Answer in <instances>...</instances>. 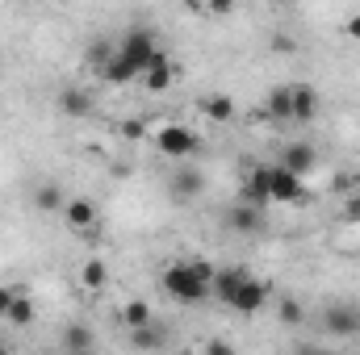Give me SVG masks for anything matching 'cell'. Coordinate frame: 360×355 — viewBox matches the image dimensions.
<instances>
[{"instance_id":"ba28073f","label":"cell","mask_w":360,"mask_h":355,"mask_svg":"<svg viewBox=\"0 0 360 355\" xmlns=\"http://www.w3.org/2000/svg\"><path fill=\"white\" fill-rule=\"evenodd\" d=\"M63 222H68V230L84 234V230L96 226V205H92L89 196H72V201H63Z\"/></svg>"},{"instance_id":"603a6c76","label":"cell","mask_w":360,"mask_h":355,"mask_svg":"<svg viewBox=\"0 0 360 355\" xmlns=\"http://www.w3.org/2000/svg\"><path fill=\"white\" fill-rule=\"evenodd\" d=\"M63 347H68V351H89V347H96V335H92L89 326L72 322V326L63 330Z\"/></svg>"},{"instance_id":"3957f363","label":"cell","mask_w":360,"mask_h":355,"mask_svg":"<svg viewBox=\"0 0 360 355\" xmlns=\"http://www.w3.org/2000/svg\"><path fill=\"white\" fill-rule=\"evenodd\" d=\"M155 51H160V42H155V34H151L147 25L126 29V34H122V42H117V59H126L139 76L147 72V63L155 59Z\"/></svg>"},{"instance_id":"5bb4252c","label":"cell","mask_w":360,"mask_h":355,"mask_svg":"<svg viewBox=\"0 0 360 355\" xmlns=\"http://www.w3.org/2000/svg\"><path fill=\"white\" fill-rule=\"evenodd\" d=\"M210 121H218V126H226V121H235V100L226 96V92H210V96H201V105H197Z\"/></svg>"},{"instance_id":"44dd1931","label":"cell","mask_w":360,"mask_h":355,"mask_svg":"<svg viewBox=\"0 0 360 355\" xmlns=\"http://www.w3.org/2000/svg\"><path fill=\"white\" fill-rule=\"evenodd\" d=\"M130 343H134V347H143V351H155V347H164L168 339H164V330H160V326H155V318H151L147 326H134V330H130Z\"/></svg>"},{"instance_id":"836d02e7","label":"cell","mask_w":360,"mask_h":355,"mask_svg":"<svg viewBox=\"0 0 360 355\" xmlns=\"http://www.w3.org/2000/svg\"><path fill=\"white\" fill-rule=\"evenodd\" d=\"M269 4H293V0H269Z\"/></svg>"},{"instance_id":"277c9868","label":"cell","mask_w":360,"mask_h":355,"mask_svg":"<svg viewBox=\"0 0 360 355\" xmlns=\"http://www.w3.org/2000/svg\"><path fill=\"white\" fill-rule=\"evenodd\" d=\"M269 293H272V284L269 280H260V276H243V284L231 293V301H226V309L231 314H239V318H256L264 305H269Z\"/></svg>"},{"instance_id":"e0dca14e","label":"cell","mask_w":360,"mask_h":355,"mask_svg":"<svg viewBox=\"0 0 360 355\" xmlns=\"http://www.w3.org/2000/svg\"><path fill=\"white\" fill-rule=\"evenodd\" d=\"M96 76H101L105 84H113V88H122V84H134V80H139V72H134L126 59H117V51H113V59H109Z\"/></svg>"},{"instance_id":"5b68a950","label":"cell","mask_w":360,"mask_h":355,"mask_svg":"<svg viewBox=\"0 0 360 355\" xmlns=\"http://www.w3.org/2000/svg\"><path fill=\"white\" fill-rule=\"evenodd\" d=\"M269 201L272 205H302L306 201V176L289 172L285 163H269Z\"/></svg>"},{"instance_id":"9c48e42d","label":"cell","mask_w":360,"mask_h":355,"mask_svg":"<svg viewBox=\"0 0 360 355\" xmlns=\"http://www.w3.org/2000/svg\"><path fill=\"white\" fill-rule=\"evenodd\" d=\"M276 163H285L289 172L306 176V172H314V168H319V151H314L310 142H289V147L281 151V159H276Z\"/></svg>"},{"instance_id":"cb8c5ba5","label":"cell","mask_w":360,"mask_h":355,"mask_svg":"<svg viewBox=\"0 0 360 355\" xmlns=\"http://www.w3.org/2000/svg\"><path fill=\"white\" fill-rule=\"evenodd\" d=\"M34 205H38L42 213L63 209V192H59V184H38V188H34Z\"/></svg>"},{"instance_id":"30bf717a","label":"cell","mask_w":360,"mask_h":355,"mask_svg":"<svg viewBox=\"0 0 360 355\" xmlns=\"http://www.w3.org/2000/svg\"><path fill=\"white\" fill-rule=\"evenodd\" d=\"M239 201H248V205H269V163L248 168L243 188H239Z\"/></svg>"},{"instance_id":"7c38bea8","label":"cell","mask_w":360,"mask_h":355,"mask_svg":"<svg viewBox=\"0 0 360 355\" xmlns=\"http://www.w3.org/2000/svg\"><path fill=\"white\" fill-rule=\"evenodd\" d=\"M243 276H248V267H239V264H235V267H214V284H210V297L226 305V301H231V293L243 284Z\"/></svg>"},{"instance_id":"83f0119b","label":"cell","mask_w":360,"mask_h":355,"mask_svg":"<svg viewBox=\"0 0 360 355\" xmlns=\"http://www.w3.org/2000/svg\"><path fill=\"white\" fill-rule=\"evenodd\" d=\"M344 222L348 226H360V188H352L348 201H344Z\"/></svg>"},{"instance_id":"8fae6325","label":"cell","mask_w":360,"mask_h":355,"mask_svg":"<svg viewBox=\"0 0 360 355\" xmlns=\"http://www.w3.org/2000/svg\"><path fill=\"white\" fill-rule=\"evenodd\" d=\"M319 109H323V96L314 84H293V121H314L319 117Z\"/></svg>"},{"instance_id":"7a4b0ae2","label":"cell","mask_w":360,"mask_h":355,"mask_svg":"<svg viewBox=\"0 0 360 355\" xmlns=\"http://www.w3.org/2000/svg\"><path fill=\"white\" fill-rule=\"evenodd\" d=\"M151 147H155L164 159H188V155L201 147V138H197L184 121H164V126L151 134Z\"/></svg>"},{"instance_id":"8992f818","label":"cell","mask_w":360,"mask_h":355,"mask_svg":"<svg viewBox=\"0 0 360 355\" xmlns=\"http://www.w3.org/2000/svg\"><path fill=\"white\" fill-rule=\"evenodd\" d=\"M176 76H180L176 63H172V59H168V51L160 46V51H155V59L147 63V72H143L139 80H143V88L151 92V96H164V92L176 84Z\"/></svg>"},{"instance_id":"1f68e13d","label":"cell","mask_w":360,"mask_h":355,"mask_svg":"<svg viewBox=\"0 0 360 355\" xmlns=\"http://www.w3.org/2000/svg\"><path fill=\"white\" fill-rule=\"evenodd\" d=\"M272 51H293V38H281V34H276V38H272Z\"/></svg>"},{"instance_id":"4dcf8cb0","label":"cell","mask_w":360,"mask_h":355,"mask_svg":"<svg viewBox=\"0 0 360 355\" xmlns=\"http://www.w3.org/2000/svg\"><path fill=\"white\" fill-rule=\"evenodd\" d=\"M344 34H348L352 42H360V13H356V17H348V21H344Z\"/></svg>"},{"instance_id":"6da1fadb","label":"cell","mask_w":360,"mask_h":355,"mask_svg":"<svg viewBox=\"0 0 360 355\" xmlns=\"http://www.w3.org/2000/svg\"><path fill=\"white\" fill-rule=\"evenodd\" d=\"M164 293L180 301V305H201L210 301V284H214V264H201V260H176V264L164 267L160 276Z\"/></svg>"},{"instance_id":"2e32d148","label":"cell","mask_w":360,"mask_h":355,"mask_svg":"<svg viewBox=\"0 0 360 355\" xmlns=\"http://www.w3.org/2000/svg\"><path fill=\"white\" fill-rule=\"evenodd\" d=\"M272 121H293V84H276L269 88V100H264Z\"/></svg>"},{"instance_id":"d4e9b609","label":"cell","mask_w":360,"mask_h":355,"mask_svg":"<svg viewBox=\"0 0 360 355\" xmlns=\"http://www.w3.org/2000/svg\"><path fill=\"white\" fill-rule=\"evenodd\" d=\"M113 51H117V46H113L109 38H92L89 51H84V59H89V67H96V72H101V67L113 59Z\"/></svg>"},{"instance_id":"484cf974","label":"cell","mask_w":360,"mask_h":355,"mask_svg":"<svg viewBox=\"0 0 360 355\" xmlns=\"http://www.w3.org/2000/svg\"><path fill=\"white\" fill-rule=\"evenodd\" d=\"M276 318H281L285 326H302V318H306V314H302V305H297L293 297H281V305H276Z\"/></svg>"},{"instance_id":"4316f807","label":"cell","mask_w":360,"mask_h":355,"mask_svg":"<svg viewBox=\"0 0 360 355\" xmlns=\"http://www.w3.org/2000/svg\"><path fill=\"white\" fill-rule=\"evenodd\" d=\"M117 134H122L126 142H143V138H147V121H143V117H126V121L117 126Z\"/></svg>"},{"instance_id":"d6986e66","label":"cell","mask_w":360,"mask_h":355,"mask_svg":"<svg viewBox=\"0 0 360 355\" xmlns=\"http://www.w3.org/2000/svg\"><path fill=\"white\" fill-rule=\"evenodd\" d=\"M34 318H38L34 301H30L21 288H17V293H13V305H8V318H4V322H8V326H34Z\"/></svg>"},{"instance_id":"9a60e30c","label":"cell","mask_w":360,"mask_h":355,"mask_svg":"<svg viewBox=\"0 0 360 355\" xmlns=\"http://www.w3.org/2000/svg\"><path fill=\"white\" fill-rule=\"evenodd\" d=\"M226 222H231V230H235V234H256L264 217H260V205H248V201H239V205L226 213Z\"/></svg>"},{"instance_id":"f1b7e54d","label":"cell","mask_w":360,"mask_h":355,"mask_svg":"<svg viewBox=\"0 0 360 355\" xmlns=\"http://www.w3.org/2000/svg\"><path fill=\"white\" fill-rule=\"evenodd\" d=\"M235 8H239V0H210V17H226Z\"/></svg>"},{"instance_id":"f546056e","label":"cell","mask_w":360,"mask_h":355,"mask_svg":"<svg viewBox=\"0 0 360 355\" xmlns=\"http://www.w3.org/2000/svg\"><path fill=\"white\" fill-rule=\"evenodd\" d=\"M13 293H17V288H8V284H0V322L8 318V305H13Z\"/></svg>"},{"instance_id":"4fadbf2b","label":"cell","mask_w":360,"mask_h":355,"mask_svg":"<svg viewBox=\"0 0 360 355\" xmlns=\"http://www.w3.org/2000/svg\"><path fill=\"white\" fill-rule=\"evenodd\" d=\"M59 113L72 121H84L92 113V92L89 88H63L59 92Z\"/></svg>"},{"instance_id":"d6a6232c","label":"cell","mask_w":360,"mask_h":355,"mask_svg":"<svg viewBox=\"0 0 360 355\" xmlns=\"http://www.w3.org/2000/svg\"><path fill=\"white\" fill-rule=\"evenodd\" d=\"M188 8H197V13H205V17H210V0H188Z\"/></svg>"},{"instance_id":"ac0fdd59","label":"cell","mask_w":360,"mask_h":355,"mask_svg":"<svg viewBox=\"0 0 360 355\" xmlns=\"http://www.w3.org/2000/svg\"><path fill=\"white\" fill-rule=\"evenodd\" d=\"M201 188H205V176H201L197 168H180L176 176H172V192H176L180 201H193V196H201Z\"/></svg>"},{"instance_id":"52a82bcc","label":"cell","mask_w":360,"mask_h":355,"mask_svg":"<svg viewBox=\"0 0 360 355\" xmlns=\"http://www.w3.org/2000/svg\"><path fill=\"white\" fill-rule=\"evenodd\" d=\"M323 326L335 335V339H352V335H360V309L356 305H331L327 314H323Z\"/></svg>"},{"instance_id":"7402d4cb","label":"cell","mask_w":360,"mask_h":355,"mask_svg":"<svg viewBox=\"0 0 360 355\" xmlns=\"http://www.w3.org/2000/svg\"><path fill=\"white\" fill-rule=\"evenodd\" d=\"M105 284H109V267H105V260H89V264L80 267V288L96 293V288H105Z\"/></svg>"},{"instance_id":"ffe728a7","label":"cell","mask_w":360,"mask_h":355,"mask_svg":"<svg viewBox=\"0 0 360 355\" xmlns=\"http://www.w3.org/2000/svg\"><path fill=\"white\" fill-rule=\"evenodd\" d=\"M155 314H151V305H147V297H130L126 305H122V326L126 330H134V326H147Z\"/></svg>"}]
</instances>
